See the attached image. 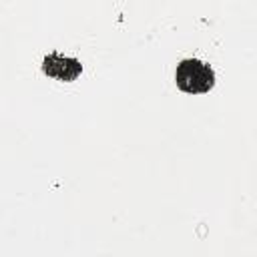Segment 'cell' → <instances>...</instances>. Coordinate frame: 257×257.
<instances>
[{"label":"cell","instance_id":"obj_1","mask_svg":"<svg viewBox=\"0 0 257 257\" xmlns=\"http://www.w3.org/2000/svg\"><path fill=\"white\" fill-rule=\"evenodd\" d=\"M175 80H177V86L185 92H191V94L209 92L215 84V70L199 58H185L177 64Z\"/></svg>","mask_w":257,"mask_h":257},{"label":"cell","instance_id":"obj_2","mask_svg":"<svg viewBox=\"0 0 257 257\" xmlns=\"http://www.w3.org/2000/svg\"><path fill=\"white\" fill-rule=\"evenodd\" d=\"M42 72L48 74V76H52V78H56V80L70 82L76 76H80L82 64H80L78 58L64 56V54H58V52H50L42 60Z\"/></svg>","mask_w":257,"mask_h":257}]
</instances>
